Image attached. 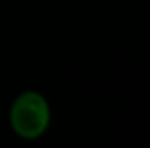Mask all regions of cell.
I'll list each match as a JSON object with an SVG mask.
<instances>
[{
	"label": "cell",
	"instance_id": "1",
	"mask_svg": "<svg viewBox=\"0 0 150 148\" xmlns=\"http://www.w3.org/2000/svg\"><path fill=\"white\" fill-rule=\"evenodd\" d=\"M9 120L12 131L19 138L37 140L49 127L51 106L40 92L25 91L12 101Z\"/></svg>",
	"mask_w": 150,
	"mask_h": 148
}]
</instances>
